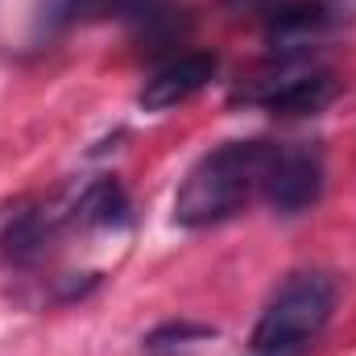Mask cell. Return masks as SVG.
Listing matches in <instances>:
<instances>
[{
    "mask_svg": "<svg viewBox=\"0 0 356 356\" xmlns=\"http://www.w3.org/2000/svg\"><path fill=\"white\" fill-rule=\"evenodd\" d=\"M269 141H224L220 149L203 154L175 195V224L182 228H211L232 220L241 207H249L253 195H261L269 170Z\"/></svg>",
    "mask_w": 356,
    "mask_h": 356,
    "instance_id": "6da1fadb",
    "label": "cell"
},
{
    "mask_svg": "<svg viewBox=\"0 0 356 356\" xmlns=\"http://www.w3.org/2000/svg\"><path fill=\"white\" fill-rule=\"evenodd\" d=\"M336 298H340V286L332 273H319V269L290 273L277 286V294L266 302V311L253 327V353L294 356L327 327Z\"/></svg>",
    "mask_w": 356,
    "mask_h": 356,
    "instance_id": "7a4b0ae2",
    "label": "cell"
},
{
    "mask_svg": "<svg viewBox=\"0 0 356 356\" xmlns=\"http://www.w3.org/2000/svg\"><path fill=\"white\" fill-rule=\"evenodd\" d=\"M236 104H261L273 116H319L340 99V79L319 67H298V58H277V71H266L261 79L245 83L232 95Z\"/></svg>",
    "mask_w": 356,
    "mask_h": 356,
    "instance_id": "3957f363",
    "label": "cell"
},
{
    "mask_svg": "<svg viewBox=\"0 0 356 356\" xmlns=\"http://www.w3.org/2000/svg\"><path fill=\"white\" fill-rule=\"evenodd\" d=\"M323 195V158L315 145H273L261 199L273 216H302Z\"/></svg>",
    "mask_w": 356,
    "mask_h": 356,
    "instance_id": "277c9868",
    "label": "cell"
},
{
    "mask_svg": "<svg viewBox=\"0 0 356 356\" xmlns=\"http://www.w3.org/2000/svg\"><path fill=\"white\" fill-rule=\"evenodd\" d=\"M344 29V13L315 4V0H298V4H282L273 8L266 21V46L277 58H302L311 46L327 42L332 33Z\"/></svg>",
    "mask_w": 356,
    "mask_h": 356,
    "instance_id": "5b68a950",
    "label": "cell"
},
{
    "mask_svg": "<svg viewBox=\"0 0 356 356\" xmlns=\"http://www.w3.org/2000/svg\"><path fill=\"white\" fill-rule=\"evenodd\" d=\"M63 228H71L67 203L63 207H25L0 232V257L8 266H38V261L50 257V249L58 245Z\"/></svg>",
    "mask_w": 356,
    "mask_h": 356,
    "instance_id": "8992f818",
    "label": "cell"
},
{
    "mask_svg": "<svg viewBox=\"0 0 356 356\" xmlns=\"http://www.w3.org/2000/svg\"><path fill=\"white\" fill-rule=\"evenodd\" d=\"M216 71H220V58L216 54H178L170 58L166 67H158L149 79H145V88L137 95V104L145 108V112H166V108H178V104H186L191 95H199V91L207 88L211 79H216Z\"/></svg>",
    "mask_w": 356,
    "mask_h": 356,
    "instance_id": "52a82bcc",
    "label": "cell"
},
{
    "mask_svg": "<svg viewBox=\"0 0 356 356\" xmlns=\"http://www.w3.org/2000/svg\"><path fill=\"white\" fill-rule=\"evenodd\" d=\"M67 211H71V228H88V232L124 228L129 224V195L116 178H91L67 203Z\"/></svg>",
    "mask_w": 356,
    "mask_h": 356,
    "instance_id": "ba28073f",
    "label": "cell"
},
{
    "mask_svg": "<svg viewBox=\"0 0 356 356\" xmlns=\"http://www.w3.org/2000/svg\"><path fill=\"white\" fill-rule=\"evenodd\" d=\"M216 327L211 323H191V319H175V323H162L145 336V348L149 353H166V348H178V344H195V340H211Z\"/></svg>",
    "mask_w": 356,
    "mask_h": 356,
    "instance_id": "9c48e42d",
    "label": "cell"
},
{
    "mask_svg": "<svg viewBox=\"0 0 356 356\" xmlns=\"http://www.w3.org/2000/svg\"><path fill=\"white\" fill-rule=\"evenodd\" d=\"M137 0H54L58 21H99L112 13H129Z\"/></svg>",
    "mask_w": 356,
    "mask_h": 356,
    "instance_id": "30bf717a",
    "label": "cell"
},
{
    "mask_svg": "<svg viewBox=\"0 0 356 356\" xmlns=\"http://www.w3.org/2000/svg\"><path fill=\"white\" fill-rule=\"evenodd\" d=\"M228 8H236V13H249V8H266V4H273V0H224Z\"/></svg>",
    "mask_w": 356,
    "mask_h": 356,
    "instance_id": "8fae6325",
    "label": "cell"
},
{
    "mask_svg": "<svg viewBox=\"0 0 356 356\" xmlns=\"http://www.w3.org/2000/svg\"><path fill=\"white\" fill-rule=\"evenodd\" d=\"M154 356H178V353H170V348H166V353H154Z\"/></svg>",
    "mask_w": 356,
    "mask_h": 356,
    "instance_id": "7c38bea8",
    "label": "cell"
},
{
    "mask_svg": "<svg viewBox=\"0 0 356 356\" xmlns=\"http://www.w3.org/2000/svg\"><path fill=\"white\" fill-rule=\"evenodd\" d=\"M257 356H266V353H257Z\"/></svg>",
    "mask_w": 356,
    "mask_h": 356,
    "instance_id": "4fadbf2b",
    "label": "cell"
}]
</instances>
